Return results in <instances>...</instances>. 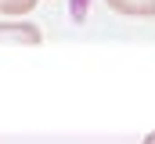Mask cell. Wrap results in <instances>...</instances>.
I'll return each mask as SVG.
<instances>
[{"instance_id": "cell-4", "label": "cell", "mask_w": 155, "mask_h": 144, "mask_svg": "<svg viewBox=\"0 0 155 144\" xmlns=\"http://www.w3.org/2000/svg\"><path fill=\"white\" fill-rule=\"evenodd\" d=\"M72 11H76V18H83V0H72Z\"/></svg>"}, {"instance_id": "cell-2", "label": "cell", "mask_w": 155, "mask_h": 144, "mask_svg": "<svg viewBox=\"0 0 155 144\" xmlns=\"http://www.w3.org/2000/svg\"><path fill=\"white\" fill-rule=\"evenodd\" d=\"M112 11L119 15H134V18H144V15H155V0H105Z\"/></svg>"}, {"instance_id": "cell-3", "label": "cell", "mask_w": 155, "mask_h": 144, "mask_svg": "<svg viewBox=\"0 0 155 144\" xmlns=\"http://www.w3.org/2000/svg\"><path fill=\"white\" fill-rule=\"evenodd\" d=\"M33 7H36V0H0V11H4V15H11V18L29 15Z\"/></svg>"}, {"instance_id": "cell-1", "label": "cell", "mask_w": 155, "mask_h": 144, "mask_svg": "<svg viewBox=\"0 0 155 144\" xmlns=\"http://www.w3.org/2000/svg\"><path fill=\"white\" fill-rule=\"evenodd\" d=\"M0 43H25V47H36V43H43V33H40L33 22H0Z\"/></svg>"}, {"instance_id": "cell-5", "label": "cell", "mask_w": 155, "mask_h": 144, "mask_svg": "<svg viewBox=\"0 0 155 144\" xmlns=\"http://www.w3.org/2000/svg\"><path fill=\"white\" fill-rule=\"evenodd\" d=\"M141 144H155V133H148V137H144V141H141Z\"/></svg>"}]
</instances>
